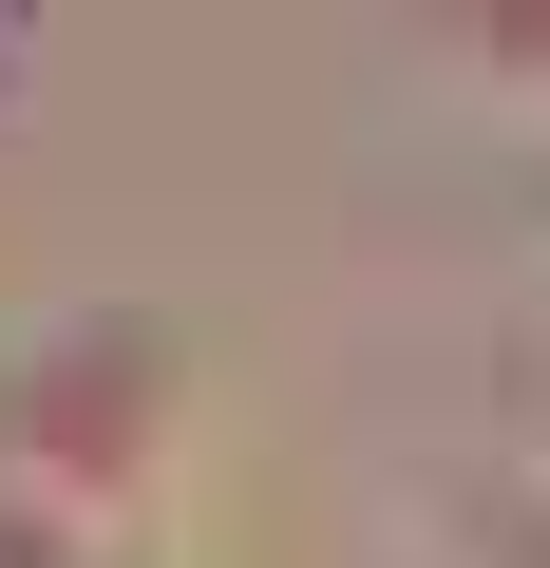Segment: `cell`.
<instances>
[{"label":"cell","instance_id":"obj_1","mask_svg":"<svg viewBox=\"0 0 550 568\" xmlns=\"http://www.w3.org/2000/svg\"><path fill=\"white\" fill-rule=\"evenodd\" d=\"M418 511L456 568H550V493H512V474H418Z\"/></svg>","mask_w":550,"mask_h":568}]
</instances>
